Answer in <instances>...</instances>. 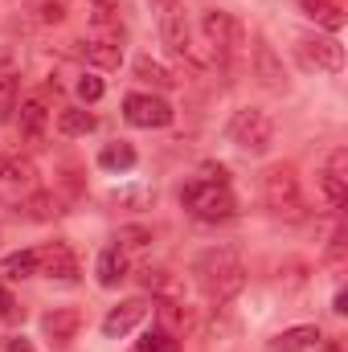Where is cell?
Returning a JSON list of instances; mask_svg holds the SVG:
<instances>
[{
	"label": "cell",
	"mask_w": 348,
	"mask_h": 352,
	"mask_svg": "<svg viewBox=\"0 0 348 352\" xmlns=\"http://www.w3.org/2000/svg\"><path fill=\"white\" fill-rule=\"evenodd\" d=\"M58 131L62 135H87V131H94V115L83 111V107H62L58 111Z\"/></svg>",
	"instance_id": "44dd1931"
},
{
	"label": "cell",
	"mask_w": 348,
	"mask_h": 352,
	"mask_svg": "<svg viewBox=\"0 0 348 352\" xmlns=\"http://www.w3.org/2000/svg\"><path fill=\"white\" fill-rule=\"evenodd\" d=\"M17 90H21V78L12 70L0 74V123H8L17 115Z\"/></svg>",
	"instance_id": "484cf974"
},
{
	"label": "cell",
	"mask_w": 348,
	"mask_h": 352,
	"mask_svg": "<svg viewBox=\"0 0 348 352\" xmlns=\"http://www.w3.org/2000/svg\"><path fill=\"white\" fill-rule=\"evenodd\" d=\"M21 316H25V307H21V303H17V299H12V295H8V291L0 287V320H8V324H17Z\"/></svg>",
	"instance_id": "d6a6232c"
},
{
	"label": "cell",
	"mask_w": 348,
	"mask_h": 352,
	"mask_svg": "<svg viewBox=\"0 0 348 352\" xmlns=\"http://www.w3.org/2000/svg\"><path fill=\"white\" fill-rule=\"evenodd\" d=\"M140 283H144L148 291H156V295H173V291H176V283L168 278V270H152V266H148V270H140Z\"/></svg>",
	"instance_id": "f1b7e54d"
},
{
	"label": "cell",
	"mask_w": 348,
	"mask_h": 352,
	"mask_svg": "<svg viewBox=\"0 0 348 352\" xmlns=\"http://www.w3.org/2000/svg\"><path fill=\"white\" fill-rule=\"evenodd\" d=\"M193 278H197V287L205 291L209 303H230L246 287V266H242L238 246H209V250H201L197 263H193Z\"/></svg>",
	"instance_id": "6da1fadb"
},
{
	"label": "cell",
	"mask_w": 348,
	"mask_h": 352,
	"mask_svg": "<svg viewBox=\"0 0 348 352\" xmlns=\"http://www.w3.org/2000/svg\"><path fill=\"white\" fill-rule=\"evenodd\" d=\"M324 352H340V344H324Z\"/></svg>",
	"instance_id": "d590c367"
},
{
	"label": "cell",
	"mask_w": 348,
	"mask_h": 352,
	"mask_svg": "<svg viewBox=\"0 0 348 352\" xmlns=\"http://www.w3.org/2000/svg\"><path fill=\"white\" fill-rule=\"evenodd\" d=\"M37 270L45 278H58V283H78V258L66 242H50L37 250Z\"/></svg>",
	"instance_id": "9c48e42d"
},
{
	"label": "cell",
	"mask_w": 348,
	"mask_h": 352,
	"mask_svg": "<svg viewBox=\"0 0 348 352\" xmlns=\"http://www.w3.org/2000/svg\"><path fill=\"white\" fill-rule=\"evenodd\" d=\"M173 115L176 111L160 98V94H127V98H123V119H127L131 127H144V131H152V127H168Z\"/></svg>",
	"instance_id": "8992f818"
},
{
	"label": "cell",
	"mask_w": 348,
	"mask_h": 352,
	"mask_svg": "<svg viewBox=\"0 0 348 352\" xmlns=\"http://www.w3.org/2000/svg\"><path fill=\"white\" fill-rule=\"evenodd\" d=\"M0 274H4V278H29V274H37V250H17V254H8V258L0 263Z\"/></svg>",
	"instance_id": "cb8c5ba5"
},
{
	"label": "cell",
	"mask_w": 348,
	"mask_h": 352,
	"mask_svg": "<svg viewBox=\"0 0 348 352\" xmlns=\"http://www.w3.org/2000/svg\"><path fill=\"white\" fill-rule=\"evenodd\" d=\"M21 209H25L29 221H54V217L62 213V201H58V192L37 188V192H29V197L21 201Z\"/></svg>",
	"instance_id": "ac0fdd59"
},
{
	"label": "cell",
	"mask_w": 348,
	"mask_h": 352,
	"mask_svg": "<svg viewBox=\"0 0 348 352\" xmlns=\"http://www.w3.org/2000/svg\"><path fill=\"white\" fill-rule=\"evenodd\" d=\"M90 21H94V29L119 33V29H123V4H119V0H94V4H90Z\"/></svg>",
	"instance_id": "7402d4cb"
},
{
	"label": "cell",
	"mask_w": 348,
	"mask_h": 352,
	"mask_svg": "<svg viewBox=\"0 0 348 352\" xmlns=\"http://www.w3.org/2000/svg\"><path fill=\"white\" fill-rule=\"evenodd\" d=\"M135 160H140V156H135V148H131V144H123V140H119V144H107V148L98 152V164H102L107 173H131V168H135Z\"/></svg>",
	"instance_id": "d6986e66"
},
{
	"label": "cell",
	"mask_w": 348,
	"mask_h": 352,
	"mask_svg": "<svg viewBox=\"0 0 348 352\" xmlns=\"http://www.w3.org/2000/svg\"><path fill=\"white\" fill-rule=\"evenodd\" d=\"M41 328H45L58 344H70V340H74V332L83 328V316H78L74 307H54V311L41 320Z\"/></svg>",
	"instance_id": "e0dca14e"
},
{
	"label": "cell",
	"mask_w": 348,
	"mask_h": 352,
	"mask_svg": "<svg viewBox=\"0 0 348 352\" xmlns=\"http://www.w3.org/2000/svg\"><path fill=\"white\" fill-rule=\"evenodd\" d=\"M226 131H230V144L242 148V152H250V156H266L270 144H274V123H270V115L259 111V107H242V111H234Z\"/></svg>",
	"instance_id": "3957f363"
},
{
	"label": "cell",
	"mask_w": 348,
	"mask_h": 352,
	"mask_svg": "<svg viewBox=\"0 0 348 352\" xmlns=\"http://www.w3.org/2000/svg\"><path fill=\"white\" fill-rule=\"evenodd\" d=\"M94 274H98V283H102V287H119V283L131 274L127 250H119V246H107V250L98 254V263H94Z\"/></svg>",
	"instance_id": "2e32d148"
},
{
	"label": "cell",
	"mask_w": 348,
	"mask_h": 352,
	"mask_svg": "<svg viewBox=\"0 0 348 352\" xmlns=\"http://www.w3.org/2000/svg\"><path fill=\"white\" fill-rule=\"evenodd\" d=\"M148 242H152V230H144V226H123L119 238H115L119 250H140V246H148Z\"/></svg>",
	"instance_id": "83f0119b"
},
{
	"label": "cell",
	"mask_w": 348,
	"mask_h": 352,
	"mask_svg": "<svg viewBox=\"0 0 348 352\" xmlns=\"http://www.w3.org/2000/svg\"><path fill=\"white\" fill-rule=\"evenodd\" d=\"M17 123H21V135H25L29 144H37V140L45 135V127H50L45 102H41V98H25V102L17 107Z\"/></svg>",
	"instance_id": "9a60e30c"
},
{
	"label": "cell",
	"mask_w": 348,
	"mask_h": 352,
	"mask_svg": "<svg viewBox=\"0 0 348 352\" xmlns=\"http://www.w3.org/2000/svg\"><path fill=\"white\" fill-rule=\"evenodd\" d=\"M156 192L144 184V188H123V192H115V205H148Z\"/></svg>",
	"instance_id": "1f68e13d"
},
{
	"label": "cell",
	"mask_w": 348,
	"mask_h": 352,
	"mask_svg": "<svg viewBox=\"0 0 348 352\" xmlns=\"http://www.w3.org/2000/svg\"><path fill=\"white\" fill-rule=\"evenodd\" d=\"M160 41H164V50L173 58H188L193 54V45H188V21H184L180 8H168L160 16Z\"/></svg>",
	"instance_id": "7c38bea8"
},
{
	"label": "cell",
	"mask_w": 348,
	"mask_h": 352,
	"mask_svg": "<svg viewBox=\"0 0 348 352\" xmlns=\"http://www.w3.org/2000/svg\"><path fill=\"white\" fill-rule=\"evenodd\" d=\"M102 78H94V74H83V78H78V98H83V102H98V98H102Z\"/></svg>",
	"instance_id": "f546056e"
},
{
	"label": "cell",
	"mask_w": 348,
	"mask_h": 352,
	"mask_svg": "<svg viewBox=\"0 0 348 352\" xmlns=\"http://www.w3.org/2000/svg\"><path fill=\"white\" fill-rule=\"evenodd\" d=\"M0 352H37V349H33V340H29V336L12 332V336H4V340H0Z\"/></svg>",
	"instance_id": "836d02e7"
},
{
	"label": "cell",
	"mask_w": 348,
	"mask_h": 352,
	"mask_svg": "<svg viewBox=\"0 0 348 352\" xmlns=\"http://www.w3.org/2000/svg\"><path fill=\"white\" fill-rule=\"evenodd\" d=\"M303 12H307L312 21H320L328 33H340V25H345L340 0H303Z\"/></svg>",
	"instance_id": "ffe728a7"
},
{
	"label": "cell",
	"mask_w": 348,
	"mask_h": 352,
	"mask_svg": "<svg viewBox=\"0 0 348 352\" xmlns=\"http://www.w3.org/2000/svg\"><path fill=\"white\" fill-rule=\"evenodd\" d=\"M332 311H336V316H345V311H348V291H336V303H332Z\"/></svg>",
	"instance_id": "e575fe53"
},
{
	"label": "cell",
	"mask_w": 348,
	"mask_h": 352,
	"mask_svg": "<svg viewBox=\"0 0 348 352\" xmlns=\"http://www.w3.org/2000/svg\"><path fill=\"white\" fill-rule=\"evenodd\" d=\"M37 21H41V25H62V21H66V8H62V0H45V4L37 8Z\"/></svg>",
	"instance_id": "4dcf8cb0"
},
{
	"label": "cell",
	"mask_w": 348,
	"mask_h": 352,
	"mask_svg": "<svg viewBox=\"0 0 348 352\" xmlns=\"http://www.w3.org/2000/svg\"><path fill=\"white\" fill-rule=\"evenodd\" d=\"M320 192H324V201L332 209H345V201H348V152L345 148H336L328 156V168L320 173Z\"/></svg>",
	"instance_id": "30bf717a"
},
{
	"label": "cell",
	"mask_w": 348,
	"mask_h": 352,
	"mask_svg": "<svg viewBox=\"0 0 348 352\" xmlns=\"http://www.w3.org/2000/svg\"><path fill=\"white\" fill-rule=\"evenodd\" d=\"M148 311H152V303H148L144 295L123 299L119 307H111V311H107V320H102V336H107V340H119V336L135 332V328L144 324V316H148Z\"/></svg>",
	"instance_id": "ba28073f"
},
{
	"label": "cell",
	"mask_w": 348,
	"mask_h": 352,
	"mask_svg": "<svg viewBox=\"0 0 348 352\" xmlns=\"http://www.w3.org/2000/svg\"><path fill=\"white\" fill-rule=\"evenodd\" d=\"M201 33L213 45V58H234L246 45V25L234 12H226V8H209L201 16Z\"/></svg>",
	"instance_id": "277c9868"
},
{
	"label": "cell",
	"mask_w": 348,
	"mask_h": 352,
	"mask_svg": "<svg viewBox=\"0 0 348 352\" xmlns=\"http://www.w3.org/2000/svg\"><path fill=\"white\" fill-rule=\"evenodd\" d=\"M262 197L274 213H299V176H295V168H287V164L270 168L262 176Z\"/></svg>",
	"instance_id": "52a82bcc"
},
{
	"label": "cell",
	"mask_w": 348,
	"mask_h": 352,
	"mask_svg": "<svg viewBox=\"0 0 348 352\" xmlns=\"http://www.w3.org/2000/svg\"><path fill=\"white\" fill-rule=\"evenodd\" d=\"M254 74H259V82L266 90H287V74H283V62H279V54L266 45V41H254Z\"/></svg>",
	"instance_id": "4fadbf2b"
},
{
	"label": "cell",
	"mask_w": 348,
	"mask_h": 352,
	"mask_svg": "<svg viewBox=\"0 0 348 352\" xmlns=\"http://www.w3.org/2000/svg\"><path fill=\"white\" fill-rule=\"evenodd\" d=\"M180 205H184L197 221H205V226L230 221V217L238 213L234 192H230L226 184H217V180H193V184H184V188H180Z\"/></svg>",
	"instance_id": "7a4b0ae2"
},
{
	"label": "cell",
	"mask_w": 348,
	"mask_h": 352,
	"mask_svg": "<svg viewBox=\"0 0 348 352\" xmlns=\"http://www.w3.org/2000/svg\"><path fill=\"white\" fill-rule=\"evenodd\" d=\"M135 78H140V82H148V87H156V90H168L176 82L173 74H168L160 62H152V58H140V62H135Z\"/></svg>",
	"instance_id": "d4e9b609"
},
{
	"label": "cell",
	"mask_w": 348,
	"mask_h": 352,
	"mask_svg": "<svg viewBox=\"0 0 348 352\" xmlns=\"http://www.w3.org/2000/svg\"><path fill=\"white\" fill-rule=\"evenodd\" d=\"M74 50V58H83L87 66H94V70H119V62H123V45L119 41H70Z\"/></svg>",
	"instance_id": "8fae6325"
},
{
	"label": "cell",
	"mask_w": 348,
	"mask_h": 352,
	"mask_svg": "<svg viewBox=\"0 0 348 352\" xmlns=\"http://www.w3.org/2000/svg\"><path fill=\"white\" fill-rule=\"evenodd\" d=\"M320 340L324 336H320L316 324H299V328H287L274 340H266V352H307V349H316Z\"/></svg>",
	"instance_id": "5bb4252c"
},
{
	"label": "cell",
	"mask_w": 348,
	"mask_h": 352,
	"mask_svg": "<svg viewBox=\"0 0 348 352\" xmlns=\"http://www.w3.org/2000/svg\"><path fill=\"white\" fill-rule=\"evenodd\" d=\"M295 54H299V62L307 70H328V74L345 70V45L336 37H299Z\"/></svg>",
	"instance_id": "5b68a950"
},
{
	"label": "cell",
	"mask_w": 348,
	"mask_h": 352,
	"mask_svg": "<svg viewBox=\"0 0 348 352\" xmlns=\"http://www.w3.org/2000/svg\"><path fill=\"white\" fill-rule=\"evenodd\" d=\"M140 352H180V344H176V336L168 328H152V332H144Z\"/></svg>",
	"instance_id": "4316f807"
},
{
	"label": "cell",
	"mask_w": 348,
	"mask_h": 352,
	"mask_svg": "<svg viewBox=\"0 0 348 352\" xmlns=\"http://www.w3.org/2000/svg\"><path fill=\"white\" fill-rule=\"evenodd\" d=\"M37 168L21 156H0V184H33Z\"/></svg>",
	"instance_id": "603a6c76"
}]
</instances>
